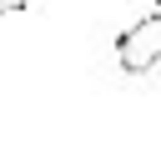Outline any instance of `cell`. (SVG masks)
I'll use <instances>...</instances> for the list:
<instances>
[{"label":"cell","mask_w":161,"mask_h":161,"mask_svg":"<svg viewBox=\"0 0 161 161\" xmlns=\"http://www.w3.org/2000/svg\"><path fill=\"white\" fill-rule=\"evenodd\" d=\"M116 65L126 75H146L151 65H161V10L141 15L136 25L116 35Z\"/></svg>","instance_id":"1"},{"label":"cell","mask_w":161,"mask_h":161,"mask_svg":"<svg viewBox=\"0 0 161 161\" xmlns=\"http://www.w3.org/2000/svg\"><path fill=\"white\" fill-rule=\"evenodd\" d=\"M30 0H0V15H10V10H25Z\"/></svg>","instance_id":"2"}]
</instances>
